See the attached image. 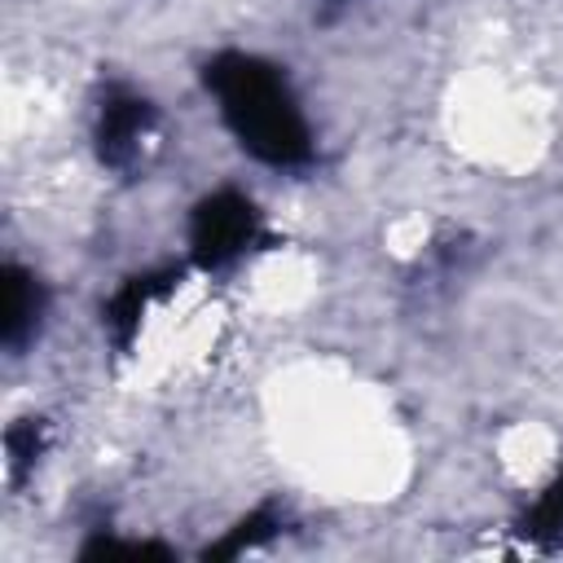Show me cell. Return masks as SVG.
<instances>
[{
  "label": "cell",
  "instance_id": "1",
  "mask_svg": "<svg viewBox=\"0 0 563 563\" xmlns=\"http://www.w3.org/2000/svg\"><path fill=\"white\" fill-rule=\"evenodd\" d=\"M207 88L216 92L220 114L242 141V150H251L260 163H273V167L308 163L312 154L308 123L286 79L268 62L251 53H220L207 66Z\"/></svg>",
  "mask_w": 563,
  "mask_h": 563
},
{
  "label": "cell",
  "instance_id": "2",
  "mask_svg": "<svg viewBox=\"0 0 563 563\" xmlns=\"http://www.w3.org/2000/svg\"><path fill=\"white\" fill-rule=\"evenodd\" d=\"M255 238V207L233 194V189H220L211 198H202L194 207V220H189V246H194V264L198 268H224L233 264L246 242Z\"/></svg>",
  "mask_w": 563,
  "mask_h": 563
},
{
  "label": "cell",
  "instance_id": "3",
  "mask_svg": "<svg viewBox=\"0 0 563 563\" xmlns=\"http://www.w3.org/2000/svg\"><path fill=\"white\" fill-rule=\"evenodd\" d=\"M154 123V106L136 92H110L97 119V154L110 167H128Z\"/></svg>",
  "mask_w": 563,
  "mask_h": 563
},
{
  "label": "cell",
  "instance_id": "4",
  "mask_svg": "<svg viewBox=\"0 0 563 563\" xmlns=\"http://www.w3.org/2000/svg\"><path fill=\"white\" fill-rule=\"evenodd\" d=\"M172 277L176 273H158V277H128L123 282V290L110 299V308H106V325H110V334H114V343L119 347H128L132 343V334L141 330V317H145V308H150V299L154 295H163L167 286H172Z\"/></svg>",
  "mask_w": 563,
  "mask_h": 563
},
{
  "label": "cell",
  "instance_id": "5",
  "mask_svg": "<svg viewBox=\"0 0 563 563\" xmlns=\"http://www.w3.org/2000/svg\"><path fill=\"white\" fill-rule=\"evenodd\" d=\"M40 321V286L26 268L4 264V317H0V339L18 347Z\"/></svg>",
  "mask_w": 563,
  "mask_h": 563
},
{
  "label": "cell",
  "instance_id": "6",
  "mask_svg": "<svg viewBox=\"0 0 563 563\" xmlns=\"http://www.w3.org/2000/svg\"><path fill=\"white\" fill-rule=\"evenodd\" d=\"M523 537L537 545H554L563 537V471L550 479V488L537 497V506L523 519Z\"/></svg>",
  "mask_w": 563,
  "mask_h": 563
},
{
  "label": "cell",
  "instance_id": "7",
  "mask_svg": "<svg viewBox=\"0 0 563 563\" xmlns=\"http://www.w3.org/2000/svg\"><path fill=\"white\" fill-rule=\"evenodd\" d=\"M273 528H277V519L268 515V510H255V515H246L224 541H216L211 550H207V559H233V554H242V550H251V545H260V541H268L273 537Z\"/></svg>",
  "mask_w": 563,
  "mask_h": 563
},
{
  "label": "cell",
  "instance_id": "8",
  "mask_svg": "<svg viewBox=\"0 0 563 563\" xmlns=\"http://www.w3.org/2000/svg\"><path fill=\"white\" fill-rule=\"evenodd\" d=\"M4 449H9V475H13V479H22V475H26V466L35 462V453H40V422H35V418H26V422L9 427Z\"/></svg>",
  "mask_w": 563,
  "mask_h": 563
},
{
  "label": "cell",
  "instance_id": "9",
  "mask_svg": "<svg viewBox=\"0 0 563 563\" xmlns=\"http://www.w3.org/2000/svg\"><path fill=\"white\" fill-rule=\"evenodd\" d=\"M84 559H167V550L150 541H92L84 545Z\"/></svg>",
  "mask_w": 563,
  "mask_h": 563
}]
</instances>
